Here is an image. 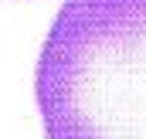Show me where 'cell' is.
<instances>
[{
    "label": "cell",
    "mask_w": 146,
    "mask_h": 139,
    "mask_svg": "<svg viewBox=\"0 0 146 139\" xmlns=\"http://www.w3.org/2000/svg\"><path fill=\"white\" fill-rule=\"evenodd\" d=\"M34 92L48 139H146V0H65Z\"/></svg>",
    "instance_id": "6da1fadb"
}]
</instances>
